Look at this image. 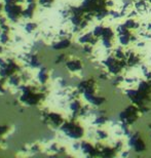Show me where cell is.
I'll return each instance as SVG.
<instances>
[{"label": "cell", "mask_w": 151, "mask_h": 158, "mask_svg": "<svg viewBox=\"0 0 151 158\" xmlns=\"http://www.w3.org/2000/svg\"><path fill=\"white\" fill-rule=\"evenodd\" d=\"M124 25H125V27H127V29H137V28L139 27V24H138L134 19L127 20V22L124 23Z\"/></svg>", "instance_id": "6da1fadb"}, {"label": "cell", "mask_w": 151, "mask_h": 158, "mask_svg": "<svg viewBox=\"0 0 151 158\" xmlns=\"http://www.w3.org/2000/svg\"><path fill=\"white\" fill-rule=\"evenodd\" d=\"M103 31H104V28L102 26H97V27L95 28L94 32H93L94 37H102Z\"/></svg>", "instance_id": "7a4b0ae2"}, {"label": "cell", "mask_w": 151, "mask_h": 158, "mask_svg": "<svg viewBox=\"0 0 151 158\" xmlns=\"http://www.w3.org/2000/svg\"><path fill=\"white\" fill-rule=\"evenodd\" d=\"M97 134H98V137H99V139H101V140L107 139V137H108V134H106L105 131H103V130H99Z\"/></svg>", "instance_id": "3957f363"}, {"label": "cell", "mask_w": 151, "mask_h": 158, "mask_svg": "<svg viewBox=\"0 0 151 158\" xmlns=\"http://www.w3.org/2000/svg\"><path fill=\"white\" fill-rule=\"evenodd\" d=\"M149 30H151V24H149Z\"/></svg>", "instance_id": "277c9868"}, {"label": "cell", "mask_w": 151, "mask_h": 158, "mask_svg": "<svg viewBox=\"0 0 151 158\" xmlns=\"http://www.w3.org/2000/svg\"><path fill=\"white\" fill-rule=\"evenodd\" d=\"M148 1H149V2H150V3H151V0H148Z\"/></svg>", "instance_id": "5b68a950"}]
</instances>
